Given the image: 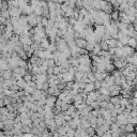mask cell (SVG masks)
I'll return each mask as SVG.
<instances>
[{
  "label": "cell",
  "instance_id": "obj_1",
  "mask_svg": "<svg viewBox=\"0 0 137 137\" xmlns=\"http://www.w3.org/2000/svg\"><path fill=\"white\" fill-rule=\"evenodd\" d=\"M8 11L11 17H19L22 15V10L16 6H8Z\"/></svg>",
  "mask_w": 137,
  "mask_h": 137
},
{
  "label": "cell",
  "instance_id": "obj_2",
  "mask_svg": "<svg viewBox=\"0 0 137 137\" xmlns=\"http://www.w3.org/2000/svg\"><path fill=\"white\" fill-rule=\"evenodd\" d=\"M21 10H22V14H24V15H30L33 13V8H32L31 5H28V4Z\"/></svg>",
  "mask_w": 137,
  "mask_h": 137
},
{
  "label": "cell",
  "instance_id": "obj_3",
  "mask_svg": "<svg viewBox=\"0 0 137 137\" xmlns=\"http://www.w3.org/2000/svg\"><path fill=\"white\" fill-rule=\"evenodd\" d=\"M86 44H87V41L85 39H81V38H78L76 42H75V45L79 48H85L86 47Z\"/></svg>",
  "mask_w": 137,
  "mask_h": 137
},
{
  "label": "cell",
  "instance_id": "obj_4",
  "mask_svg": "<svg viewBox=\"0 0 137 137\" xmlns=\"http://www.w3.org/2000/svg\"><path fill=\"white\" fill-rule=\"evenodd\" d=\"M55 103H56V97L55 96H49L45 100V104H46V106H48V107H53L55 105Z\"/></svg>",
  "mask_w": 137,
  "mask_h": 137
},
{
  "label": "cell",
  "instance_id": "obj_5",
  "mask_svg": "<svg viewBox=\"0 0 137 137\" xmlns=\"http://www.w3.org/2000/svg\"><path fill=\"white\" fill-rule=\"evenodd\" d=\"M85 92H92L94 90V84L93 83H88L87 85H85Z\"/></svg>",
  "mask_w": 137,
  "mask_h": 137
},
{
  "label": "cell",
  "instance_id": "obj_6",
  "mask_svg": "<svg viewBox=\"0 0 137 137\" xmlns=\"http://www.w3.org/2000/svg\"><path fill=\"white\" fill-rule=\"evenodd\" d=\"M124 66H125V61L120 60V59H116V60H115V67H116V68H122Z\"/></svg>",
  "mask_w": 137,
  "mask_h": 137
},
{
  "label": "cell",
  "instance_id": "obj_7",
  "mask_svg": "<svg viewBox=\"0 0 137 137\" xmlns=\"http://www.w3.org/2000/svg\"><path fill=\"white\" fill-rule=\"evenodd\" d=\"M128 45L130 47H132V48H135V46H136V39L135 38H129Z\"/></svg>",
  "mask_w": 137,
  "mask_h": 137
},
{
  "label": "cell",
  "instance_id": "obj_8",
  "mask_svg": "<svg viewBox=\"0 0 137 137\" xmlns=\"http://www.w3.org/2000/svg\"><path fill=\"white\" fill-rule=\"evenodd\" d=\"M33 13L37 16H41L42 15V8L40 5H37V6H33Z\"/></svg>",
  "mask_w": 137,
  "mask_h": 137
},
{
  "label": "cell",
  "instance_id": "obj_9",
  "mask_svg": "<svg viewBox=\"0 0 137 137\" xmlns=\"http://www.w3.org/2000/svg\"><path fill=\"white\" fill-rule=\"evenodd\" d=\"M112 17H110V19H113V21L117 22L119 19V12L118 11H115V12H112V14H109Z\"/></svg>",
  "mask_w": 137,
  "mask_h": 137
},
{
  "label": "cell",
  "instance_id": "obj_10",
  "mask_svg": "<svg viewBox=\"0 0 137 137\" xmlns=\"http://www.w3.org/2000/svg\"><path fill=\"white\" fill-rule=\"evenodd\" d=\"M24 80L26 81V83H29V81L32 80V76H31V75H29V74H25L24 75Z\"/></svg>",
  "mask_w": 137,
  "mask_h": 137
},
{
  "label": "cell",
  "instance_id": "obj_11",
  "mask_svg": "<svg viewBox=\"0 0 137 137\" xmlns=\"http://www.w3.org/2000/svg\"><path fill=\"white\" fill-rule=\"evenodd\" d=\"M2 9V0H0V11H1Z\"/></svg>",
  "mask_w": 137,
  "mask_h": 137
},
{
  "label": "cell",
  "instance_id": "obj_12",
  "mask_svg": "<svg viewBox=\"0 0 137 137\" xmlns=\"http://www.w3.org/2000/svg\"><path fill=\"white\" fill-rule=\"evenodd\" d=\"M25 137H33V136H32L31 134H26V135H25Z\"/></svg>",
  "mask_w": 137,
  "mask_h": 137
},
{
  "label": "cell",
  "instance_id": "obj_13",
  "mask_svg": "<svg viewBox=\"0 0 137 137\" xmlns=\"http://www.w3.org/2000/svg\"><path fill=\"white\" fill-rule=\"evenodd\" d=\"M39 1H44V0H39Z\"/></svg>",
  "mask_w": 137,
  "mask_h": 137
}]
</instances>
